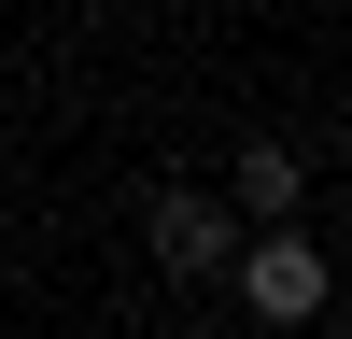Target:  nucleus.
I'll use <instances>...</instances> for the list:
<instances>
[{
  "instance_id": "f257e3e1",
  "label": "nucleus",
  "mask_w": 352,
  "mask_h": 339,
  "mask_svg": "<svg viewBox=\"0 0 352 339\" xmlns=\"http://www.w3.org/2000/svg\"><path fill=\"white\" fill-rule=\"evenodd\" d=\"M226 282H240L268 325H310V311H324V254H310V226H254V240L226 254Z\"/></svg>"
},
{
  "instance_id": "f03ea898",
  "label": "nucleus",
  "mask_w": 352,
  "mask_h": 339,
  "mask_svg": "<svg viewBox=\"0 0 352 339\" xmlns=\"http://www.w3.org/2000/svg\"><path fill=\"white\" fill-rule=\"evenodd\" d=\"M226 254H240V198H212V184H169L155 198V269H226Z\"/></svg>"
},
{
  "instance_id": "7ed1b4c3",
  "label": "nucleus",
  "mask_w": 352,
  "mask_h": 339,
  "mask_svg": "<svg viewBox=\"0 0 352 339\" xmlns=\"http://www.w3.org/2000/svg\"><path fill=\"white\" fill-rule=\"evenodd\" d=\"M226 198H240L254 226H296V198H310V156H296V141H240V170H226Z\"/></svg>"
}]
</instances>
